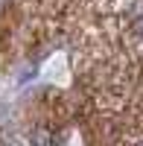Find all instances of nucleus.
<instances>
[{"label":"nucleus","mask_w":143,"mask_h":146,"mask_svg":"<svg viewBox=\"0 0 143 146\" xmlns=\"http://www.w3.org/2000/svg\"><path fill=\"white\" fill-rule=\"evenodd\" d=\"M29 140H32V146H53V135L47 129H35L29 135Z\"/></svg>","instance_id":"1"},{"label":"nucleus","mask_w":143,"mask_h":146,"mask_svg":"<svg viewBox=\"0 0 143 146\" xmlns=\"http://www.w3.org/2000/svg\"><path fill=\"white\" fill-rule=\"evenodd\" d=\"M140 146H143V143H140Z\"/></svg>","instance_id":"2"}]
</instances>
